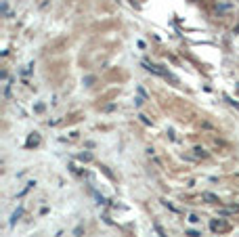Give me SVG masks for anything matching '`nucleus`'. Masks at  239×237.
<instances>
[{
  "instance_id": "f257e3e1",
  "label": "nucleus",
  "mask_w": 239,
  "mask_h": 237,
  "mask_svg": "<svg viewBox=\"0 0 239 237\" xmlns=\"http://www.w3.org/2000/svg\"><path fill=\"white\" fill-rule=\"evenodd\" d=\"M204 199H210V202H218L216 195H212V193H204Z\"/></svg>"
}]
</instances>
